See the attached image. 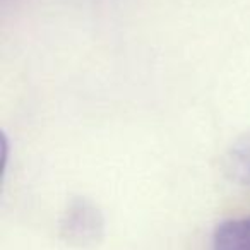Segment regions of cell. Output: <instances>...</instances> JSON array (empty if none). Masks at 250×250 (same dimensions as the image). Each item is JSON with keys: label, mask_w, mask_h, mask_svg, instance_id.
Here are the masks:
<instances>
[{"label": "cell", "mask_w": 250, "mask_h": 250, "mask_svg": "<svg viewBox=\"0 0 250 250\" xmlns=\"http://www.w3.org/2000/svg\"><path fill=\"white\" fill-rule=\"evenodd\" d=\"M60 238L79 249L96 247L104 236V218L93 201L76 197L67 204L60 218Z\"/></svg>", "instance_id": "1"}, {"label": "cell", "mask_w": 250, "mask_h": 250, "mask_svg": "<svg viewBox=\"0 0 250 250\" xmlns=\"http://www.w3.org/2000/svg\"><path fill=\"white\" fill-rule=\"evenodd\" d=\"M211 250H250V214L219 223L212 233Z\"/></svg>", "instance_id": "2"}, {"label": "cell", "mask_w": 250, "mask_h": 250, "mask_svg": "<svg viewBox=\"0 0 250 250\" xmlns=\"http://www.w3.org/2000/svg\"><path fill=\"white\" fill-rule=\"evenodd\" d=\"M226 178L242 187H250V134H245L233 143L223 160Z\"/></svg>", "instance_id": "3"}]
</instances>
